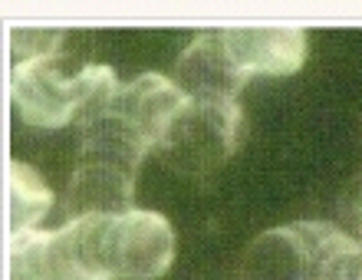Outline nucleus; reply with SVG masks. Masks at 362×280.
<instances>
[{"mask_svg": "<svg viewBox=\"0 0 362 280\" xmlns=\"http://www.w3.org/2000/svg\"><path fill=\"white\" fill-rule=\"evenodd\" d=\"M148 152L152 145L105 106V96L99 99L79 119L76 165L66 185V221L132 211L135 175Z\"/></svg>", "mask_w": 362, "mask_h": 280, "instance_id": "obj_1", "label": "nucleus"}, {"mask_svg": "<svg viewBox=\"0 0 362 280\" xmlns=\"http://www.w3.org/2000/svg\"><path fill=\"white\" fill-rule=\"evenodd\" d=\"M57 231L69 261L93 277L158 280L175 261V231L155 211L89 214Z\"/></svg>", "mask_w": 362, "mask_h": 280, "instance_id": "obj_2", "label": "nucleus"}, {"mask_svg": "<svg viewBox=\"0 0 362 280\" xmlns=\"http://www.w3.org/2000/svg\"><path fill=\"white\" fill-rule=\"evenodd\" d=\"M66 47L53 57L20 63L10 73V93L27 126L63 129L69 122L79 126V119L119 86L112 66L83 63V57L66 53Z\"/></svg>", "mask_w": 362, "mask_h": 280, "instance_id": "obj_3", "label": "nucleus"}, {"mask_svg": "<svg viewBox=\"0 0 362 280\" xmlns=\"http://www.w3.org/2000/svg\"><path fill=\"white\" fill-rule=\"evenodd\" d=\"M240 142V106L228 99H188L155 145L158 162L181 178L214 175Z\"/></svg>", "mask_w": 362, "mask_h": 280, "instance_id": "obj_4", "label": "nucleus"}, {"mask_svg": "<svg viewBox=\"0 0 362 280\" xmlns=\"http://www.w3.org/2000/svg\"><path fill=\"white\" fill-rule=\"evenodd\" d=\"M250 76H244L230 59L221 30H208L191 40L175 63L172 83L188 99H228L238 103V93Z\"/></svg>", "mask_w": 362, "mask_h": 280, "instance_id": "obj_5", "label": "nucleus"}, {"mask_svg": "<svg viewBox=\"0 0 362 280\" xmlns=\"http://www.w3.org/2000/svg\"><path fill=\"white\" fill-rule=\"evenodd\" d=\"M221 33L244 76H293L306 63L310 33L303 27H230Z\"/></svg>", "mask_w": 362, "mask_h": 280, "instance_id": "obj_6", "label": "nucleus"}, {"mask_svg": "<svg viewBox=\"0 0 362 280\" xmlns=\"http://www.w3.org/2000/svg\"><path fill=\"white\" fill-rule=\"evenodd\" d=\"M185 103H188V96L168 76H158V73H142L125 86L119 83L105 96V106L112 109L115 116H122L145 142L152 145V152Z\"/></svg>", "mask_w": 362, "mask_h": 280, "instance_id": "obj_7", "label": "nucleus"}, {"mask_svg": "<svg viewBox=\"0 0 362 280\" xmlns=\"http://www.w3.org/2000/svg\"><path fill=\"white\" fill-rule=\"evenodd\" d=\"M310 277V244L303 224L270 228L244 247L238 280H306Z\"/></svg>", "mask_w": 362, "mask_h": 280, "instance_id": "obj_8", "label": "nucleus"}, {"mask_svg": "<svg viewBox=\"0 0 362 280\" xmlns=\"http://www.w3.org/2000/svg\"><path fill=\"white\" fill-rule=\"evenodd\" d=\"M4 198H7V234L10 238L37 231V224L53 208V192L47 188V182L40 178L37 168H30L23 162H7Z\"/></svg>", "mask_w": 362, "mask_h": 280, "instance_id": "obj_9", "label": "nucleus"}, {"mask_svg": "<svg viewBox=\"0 0 362 280\" xmlns=\"http://www.w3.org/2000/svg\"><path fill=\"white\" fill-rule=\"evenodd\" d=\"M49 231H30L10 238V280H53L49 271Z\"/></svg>", "mask_w": 362, "mask_h": 280, "instance_id": "obj_10", "label": "nucleus"}, {"mask_svg": "<svg viewBox=\"0 0 362 280\" xmlns=\"http://www.w3.org/2000/svg\"><path fill=\"white\" fill-rule=\"evenodd\" d=\"M69 33L66 30H13L10 33V57H13V66L20 63H30V59H43L53 57L66 47Z\"/></svg>", "mask_w": 362, "mask_h": 280, "instance_id": "obj_11", "label": "nucleus"}, {"mask_svg": "<svg viewBox=\"0 0 362 280\" xmlns=\"http://www.w3.org/2000/svg\"><path fill=\"white\" fill-rule=\"evenodd\" d=\"M339 224L346 234H362V175L346 185V192L339 194Z\"/></svg>", "mask_w": 362, "mask_h": 280, "instance_id": "obj_12", "label": "nucleus"}, {"mask_svg": "<svg viewBox=\"0 0 362 280\" xmlns=\"http://www.w3.org/2000/svg\"><path fill=\"white\" fill-rule=\"evenodd\" d=\"M49 271H53V280H105V277H93V274L79 271L76 264L69 261L66 247L59 241V231H49Z\"/></svg>", "mask_w": 362, "mask_h": 280, "instance_id": "obj_13", "label": "nucleus"}, {"mask_svg": "<svg viewBox=\"0 0 362 280\" xmlns=\"http://www.w3.org/2000/svg\"><path fill=\"white\" fill-rule=\"evenodd\" d=\"M356 241H359V247H362V234H356Z\"/></svg>", "mask_w": 362, "mask_h": 280, "instance_id": "obj_14", "label": "nucleus"}]
</instances>
